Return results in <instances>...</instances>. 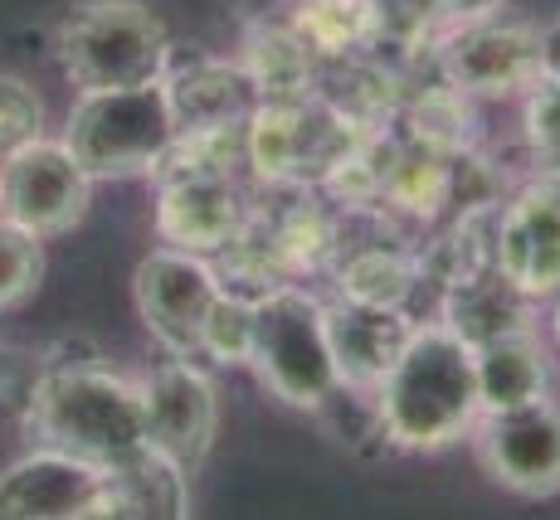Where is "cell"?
I'll list each match as a JSON object with an SVG mask.
<instances>
[{"label": "cell", "mask_w": 560, "mask_h": 520, "mask_svg": "<svg viewBox=\"0 0 560 520\" xmlns=\"http://www.w3.org/2000/svg\"><path fill=\"white\" fill-rule=\"evenodd\" d=\"M156 229L171 248L210 258L254 214L240 176H156Z\"/></svg>", "instance_id": "cell-14"}, {"label": "cell", "mask_w": 560, "mask_h": 520, "mask_svg": "<svg viewBox=\"0 0 560 520\" xmlns=\"http://www.w3.org/2000/svg\"><path fill=\"white\" fill-rule=\"evenodd\" d=\"M551 335H556V345H560V307H556V317H551Z\"/></svg>", "instance_id": "cell-28"}, {"label": "cell", "mask_w": 560, "mask_h": 520, "mask_svg": "<svg viewBox=\"0 0 560 520\" xmlns=\"http://www.w3.org/2000/svg\"><path fill=\"white\" fill-rule=\"evenodd\" d=\"M89 190L93 176L63 146V137L59 142L39 137V142L10 151L0 161V220L20 224V229L39 238L73 229L89 210Z\"/></svg>", "instance_id": "cell-8"}, {"label": "cell", "mask_w": 560, "mask_h": 520, "mask_svg": "<svg viewBox=\"0 0 560 520\" xmlns=\"http://www.w3.org/2000/svg\"><path fill=\"white\" fill-rule=\"evenodd\" d=\"M171 93V107H176L180 132L190 127H220V122H240L249 117V107L258 103L249 73L240 63H220V59H190V63H171L161 69Z\"/></svg>", "instance_id": "cell-16"}, {"label": "cell", "mask_w": 560, "mask_h": 520, "mask_svg": "<svg viewBox=\"0 0 560 520\" xmlns=\"http://www.w3.org/2000/svg\"><path fill=\"white\" fill-rule=\"evenodd\" d=\"M472 370H478V399L482 414L492 409H516L546 394V355L532 327H512L492 341L472 345Z\"/></svg>", "instance_id": "cell-18"}, {"label": "cell", "mask_w": 560, "mask_h": 520, "mask_svg": "<svg viewBox=\"0 0 560 520\" xmlns=\"http://www.w3.org/2000/svg\"><path fill=\"white\" fill-rule=\"evenodd\" d=\"M107 516V468L39 448L0 472V520H89Z\"/></svg>", "instance_id": "cell-13"}, {"label": "cell", "mask_w": 560, "mask_h": 520, "mask_svg": "<svg viewBox=\"0 0 560 520\" xmlns=\"http://www.w3.org/2000/svg\"><path fill=\"white\" fill-rule=\"evenodd\" d=\"M45 273V253H39V234L20 229V224L0 220V311L25 302Z\"/></svg>", "instance_id": "cell-24"}, {"label": "cell", "mask_w": 560, "mask_h": 520, "mask_svg": "<svg viewBox=\"0 0 560 520\" xmlns=\"http://www.w3.org/2000/svg\"><path fill=\"white\" fill-rule=\"evenodd\" d=\"M186 468L161 458L156 448L107 468V516H186L190 482Z\"/></svg>", "instance_id": "cell-20"}, {"label": "cell", "mask_w": 560, "mask_h": 520, "mask_svg": "<svg viewBox=\"0 0 560 520\" xmlns=\"http://www.w3.org/2000/svg\"><path fill=\"white\" fill-rule=\"evenodd\" d=\"M409 331H415V321L405 317V307H365V302L337 297L327 307V335L341 385L357 389V394H371L395 365V355L405 351Z\"/></svg>", "instance_id": "cell-15"}, {"label": "cell", "mask_w": 560, "mask_h": 520, "mask_svg": "<svg viewBox=\"0 0 560 520\" xmlns=\"http://www.w3.org/2000/svg\"><path fill=\"white\" fill-rule=\"evenodd\" d=\"M492 268L522 297L560 292V176L541 170L508 210L492 214Z\"/></svg>", "instance_id": "cell-11"}, {"label": "cell", "mask_w": 560, "mask_h": 520, "mask_svg": "<svg viewBox=\"0 0 560 520\" xmlns=\"http://www.w3.org/2000/svg\"><path fill=\"white\" fill-rule=\"evenodd\" d=\"M482 468L516 496H556L560 492V404L532 399L516 409H492L472 424Z\"/></svg>", "instance_id": "cell-9"}, {"label": "cell", "mask_w": 560, "mask_h": 520, "mask_svg": "<svg viewBox=\"0 0 560 520\" xmlns=\"http://www.w3.org/2000/svg\"><path fill=\"white\" fill-rule=\"evenodd\" d=\"M249 365L283 404L327 409L341 394V370L327 335V302L293 283H278L254 297Z\"/></svg>", "instance_id": "cell-5"}, {"label": "cell", "mask_w": 560, "mask_h": 520, "mask_svg": "<svg viewBox=\"0 0 560 520\" xmlns=\"http://www.w3.org/2000/svg\"><path fill=\"white\" fill-rule=\"evenodd\" d=\"M434 59L458 93H526L546 73L541 29L498 20V10L444 25Z\"/></svg>", "instance_id": "cell-7"}, {"label": "cell", "mask_w": 560, "mask_h": 520, "mask_svg": "<svg viewBox=\"0 0 560 520\" xmlns=\"http://www.w3.org/2000/svg\"><path fill=\"white\" fill-rule=\"evenodd\" d=\"M375 127H361L347 107L322 93L303 97H258L244 117V161L258 186H312L327 180Z\"/></svg>", "instance_id": "cell-3"}, {"label": "cell", "mask_w": 560, "mask_h": 520, "mask_svg": "<svg viewBox=\"0 0 560 520\" xmlns=\"http://www.w3.org/2000/svg\"><path fill=\"white\" fill-rule=\"evenodd\" d=\"M541 45H546V73H556L560 79V20L551 29H541Z\"/></svg>", "instance_id": "cell-27"}, {"label": "cell", "mask_w": 560, "mask_h": 520, "mask_svg": "<svg viewBox=\"0 0 560 520\" xmlns=\"http://www.w3.org/2000/svg\"><path fill=\"white\" fill-rule=\"evenodd\" d=\"M63 73L89 88H127V83L161 79L171 59L166 25L142 0H89L59 25Z\"/></svg>", "instance_id": "cell-6"}, {"label": "cell", "mask_w": 560, "mask_h": 520, "mask_svg": "<svg viewBox=\"0 0 560 520\" xmlns=\"http://www.w3.org/2000/svg\"><path fill=\"white\" fill-rule=\"evenodd\" d=\"M331 273H337V292L347 302H365V307H409L424 268L390 244H361V248L341 244L337 258H331Z\"/></svg>", "instance_id": "cell-19"}, {"label": "cell", "mask_w": 560, "mask_h": 520, "mask_svg": "<svg viewBox=\"0 0 560 520\" xmlns=\"http://www.w3.org/2000/svg\"><path fill=\"white\" fill-rule=\"evenodd\" d=\"M522 127H526V151H532L536 170L560 176V79L556 73H541L522 93Z\"/></svg>", "instance_id": "cell-23"}, {"label": "cell", "mask_w": 560, "mask_h": 520, "mask_svg": "<svg viewBox=\"0 0 560 520\" xmlns=\"http://www.w3.org/2000/svg\"><path fill=\"white\" fill-rule=\"evenodd\" d=\"M249 351H254V297L220 287V297H214L210 317H205V327H200L196 355H210V361H220V365H244Z\"/></svg>", "instance_id": "cell-22"}, {"label": "cell", "mask_w": 560, "mask_h": 520, "mask_svg": "<svg viewBox=\"0 0 560 520\" xmlns=\"http://www.w3.org/2000/svg\"><path fill=\"white\" fill-rule=\"evenodd\" d=\"M30 428L45 448L73 452L98 468L147 452L142 385L103 370V365H59L30 394Z\"/></svg>", "instance_id": "cell-2"}, {"label": "cell", "mask_w": 560, "mask_h": 520, "mask_svg": "<svg viewBox=\"0 0 560 520\" xmlns=\"http://www.w3.org/2000/svg\"><path fill=\"white\" fill-rule=\"evenodd\" d=\"M375 394V428L409 452L448 448L454 438L472 433L482 414L478 399V370H472V345L444 321L409 331L405 351L385 379L371 389Z\"/></svg>", "instance_id": "cell-1"}, {"label": "cell", "mask_w": 560, "mask_h": 520, "mask_svg": "<svg viewBox=\"0 0 560 520\" xmlns=\"http://www.w3.org/2000/svg\"><path fill=\"white\" fill-rule=\"evenodd\" d=\"M390 29H444L454 20H472L498 10L502 0H381Z\"/></svg>", "instance_id": "cell-26"}, {"label": "cell", "mask_w": 560, "mask_h": 520, "mask_svg": "<svg viewBox=\"0 0 560 520\" xmlns=\"http://www.w3.org/2000/svg\"><path fill=\"white\" fill-rule=\"evenodd\" d=\"M214 297H220V273L205 253L156 248L137 263V311L171 355L200 351V327L210 317Z\"/></svg>", "instance_id": "cell-10"}, {"label": "cell", "mask_w": 560, "mask_h": 520, "mask_svg": "<svg viewBox=\"0 0 560 520\" xmlns=\"http://www.w3.org/2000/svg\"><path fill=\"white\" fill-rule=\"evenodd\" d=\"M288 25L307 39V49L322 63H347L361 54H375V45H385V35H390L381 0H298Z\"/></svg>", "instance_id": "cell-17"}, {"label": "cell", "mask_w": 560, "mask_h": 520, "mask_svg": "<svg viewBox=\"0 0 560 520\" xmlns=\"http://www.w3.org/2000/svg\"><path fill=\"white\" fill-rule=\"evenodd\" d=\"M176 132L180 122L176 107H171L166 79H147L127 83V88L79 93L69 122H63V146L79 156V166L93 180H122L156 170Z\"/></svg>", "instance_id": "cell-4"}, {"label": "cell", "mask_w": 560, "mask_h": 520, "mask_svg": "<svg viewBox=\"0 0 560 520\" xmlns=\"http://www.w3.org/2000/svg\"><path fill=\"white\" fill-rule=\"evenodd\" d=\"M142 414L147 442L176 468L196 472L214 442V428H220V394H214L210 375L190 365V355H171L142 379Z\"/></svg>", "instance_id": "cell-12"}, {"label": "cell", "mask_w": 560, "mask_h": 520, "mask_svg": "<svg viewBox=\"0 0 560 520\" xmlns=\"http://www.w3.org/2000/svg\"><path fill=\"white\" fill-rule=\"evenodd\" d=\"M317 54L307 49V39L293 25H258L249 35L240 69L249 73L258 97H303L317 83Z\"/></svg>", "instance_id": "cell-21"}, {"label": "cell", "mask_w": 560, "mask_h": 520, "mask_svg": "<svg viewBox=\"0 0 560 520\" xmlns=\"http://www.w3.org/2000/svg\"><path fill=\"white\" fill-rule=\"evenodd\" d=\"M45 137V103L15 73H0V161Z\"/></svg>", "instance_id": "cell-25"}]
</instances>
